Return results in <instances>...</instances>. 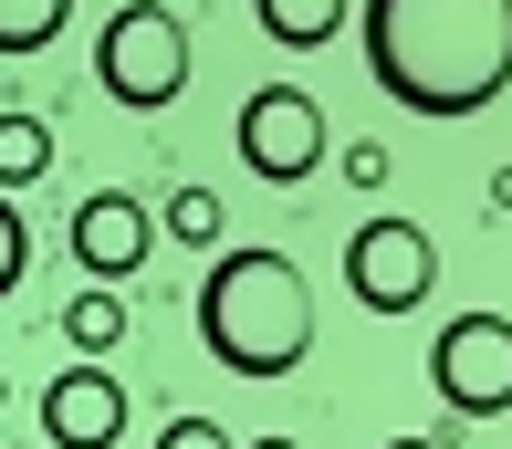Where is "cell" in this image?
Masks as SVG:
<instances>
[{"instance_id":"obj_1","label":"cell","mask_w":512,"mask_h":449,"mask_svg":"<svg viewBox=\"0 0 512 449\" xmlns=\"http://www.w3.org/2000/svg\"><path fill=\"white\" fill-rule=\"evenodd\" d=\"M356 42L408 115H481L512 94V0H366Z\"/></svg>"},{"instance_id":"obj_2","label":"cell","mask_w":512,"mask_h":449,"mask_svg":"<svg viewBox=\"0 0 512 449\" xmlns=\"http://www.w3.org/2000/svg\"><path fill=\"white\" fill-rule=\"evenodd\" d=\"M199 335H209V356H220L230 376H293L314 356V282L293 251H272V241H241V251H220L199 282Z\"/></svg>"},{"instance_id":"obj_3","label":"cell","mask_w":512,"mask_h":449,"mask_svg":"<svg viewBox=\"0 0 512 449\" xmlns=\"http://www.w3.org/2000/svg\"><path fill=\"white\" fill-rule=\"evenodd\" d=\"M95 74L115 105H136V115H157V105H178L189 94V21L178 11H157V0H126V11L105 21V42H95Z\"/></svg>"},{"instance_id":"obj_4","label":"cell","mask_w":512,"mask_h":449,"mask_svg":"<svg viewBox=\"0 0 512 449\" xmlns=\"http://www.w3.org/2000/svg\"><path fill=\"white\" fill-rule=\"evenodd\" d=\"M345 293L366 303V314H418V303L439 293V241L418 220H366L345 230Z\"/></svg>"},{"instance_id":"obj_5","label":"cell","mask_w":512,"mask_h":449,"mask_svg":"<svg viewBox=\"0 0 512 449\" xmlns=\"http://www.w3.org/2000/svg\"><path fill=\"white\" fill-rule=\"evenodd\" d=\"M241 168L272 178V188H304L324 168V105L304 84H251V105H241Z\"/></svg>"},{"instance_id":"obj_6","label":"cell","mask_w":512,"mask_h":449,"mask_svg":"<svg viewBox=\"0 0 512 449\" xmlns=\"http://www.w3.org/2000/svg\"><path fill=\"white\" fill-rule=\"evenodd\" d=\"M429 387L450 397L460 418H502V408H512V314H460V324H439Z\"/></svg>"},{"instance_id":"obj_7","label":"cell","mask_w":512,"mask_h":449,"mask_svg":"<svg viewBox=\"0 0 512 449\" xmlns=\"http://www.w3.org/2000/svg\"><path fill=\"white\" fill-rule=\"evenodd\" d=\"M147 241H157V220H147V199H126V188H95V199L74 209V262L105 282H126V272H147Z\"/></svg>"},{"instance_id":"obj_8","label":"cell","mask_w":512,"mask_h":449,"mask_svg":"<svg viewBox=\"0 0 512 449\" xmlns=\"http://www.w3.org/2000/svg\"><path fill=\"white\" fill-rule=\"evenodd\" d=\"M42 439L53 449H115L126 439V387H115L105 366H63L53 387H42Z\"/></svg>"},{"instance_id":"obj_9","label":"cell","mask_w":512,"mask_h":449,"mask_svg":"<svg viewBox=\"0 0 512 449\" xmlns=\"http://www.w3.org/2000/svg\"><path fill=\"white\" fill-rule=\"evenodd\" d=\"M251 11H262V32L283 42V53H314V42L345 32V0H251Z\"/></svg>"},{"instance_id":"obj_10","label":"cell","mask_w":512,"mask_h":449,"mask_svg":"<svg viewBox=\"0 0 512 449\" xmlns=\"http://www.w3.org/2000/svg\"><path fill=\"white\" fill-rule=\"evenodd\" d=\"M63 21H74V0H0V53H53L63 42Z\"/></svg>"},{"instance_id":"obj_11","label":"cell","mask_w":512,"mask_h":449,"mask_svg":"<svg viewBox=\"0 0 512 449\" xmlns=\"http://www.w3.org/2000/svg\"><path fill=\"white\" fill-rule=\"evenodd\" d=\"M42 168H53V126H42V115H0V199L32 188Z\"/></svg>"},{"instance_id":"obj_12","label":"cell","mask_w":512,"mask_h":449,"mask_svg":"<svg viewBox=\"0 0 512 449\" xmlns=\"http://www.w3.org/2000/svg\"><path fill=\"white\" fill-rule=\"evenodd\" d=\"M63 335H74L84 356H115V345H126V303L95 282V293H74V303H63Z\"/></svg>"},{"instance_id":"obj_13","label":"cell","mask_w":512,"mask_h":449,"mask_svg":"<svg viewBox=\"0 0 512 449\" xmlns=\"http://www.w3.org/2000/svg\"><path fill=\"white\" fill-rule=\"evenodd\" d=\"M157 230L189 241V251H220V199H209V188H178V199L157 209Z\"/></svg>"},{"instance_id":"obj_14","label":"cell","mask_w":512,"mask_h":449,"mask_svg":"<svg viewBox=\"0 0 512 449\" xmlns=\"http://www.w3.org/2000/svg\"><path fill=\"white\" fill-rule=\"evenodd\" d=\"M21 272H32V230H21V209L0 199V303L21 293Z\"/></svg>"},{"instance_id":"obj_15","label":"cell","mask_w":512,"mask_h":449,"mask_svg":"<svg viewBox=\"0 0 512 449\" xmlns=\"http://www.w3.org/2000/svg\"><path fill=\"white\" fill-rule=\"evenodd\" d=\"M157 449H230V429H209V418H168Z\"/></svg>"},{"instance_id":"obj_16","label":"cell","mask_w":512,"mask_h":449,"mask_svg":"<svg viewBox=\"0 0 512 449\" xmlns=\"http://www.w3.org/2000/svg\"><path fill=\"white\" fill-rule=\"evenodd\" d=\"M335 168H345V178H356V188H387V147H345V157H335Z\"/></svg>"},{"instance_id":"obj_17","label":"cell","mask_w":512,"mask_h":449,"mask_svg":"<svg viewBox=\"0 0 512 449\" xmlns=\"http://www.w3.org/2000/svg\"><path fill=\"white\" fill-rule=\"evenodd\" d=\"M492 209H512V168H492Z\"/></svg>"},{"instance_id":"obj_18","label":"cell","mask_w":512,"mask_h":449,"mask_svg":"<svg viewBox=\"0 0 512 449\" xmlns=\"http://www.w3.org/2000/svg\"><path fill=\"white\" fill-rule=\"evenodd\" d=\"M241 449H304V439H241Z\"/></svg>"},{"instance_id":"obj_19","label":"cell","mask_w":512,"mask_h":449,"mask_svg":"<svg viewBox=\"0 0 512 449\" xmlns=\"http://www.w3.org/2000/svg\"><path fill=\"white\" fill-rule=\"evenodd\" d=\"M387 449H439V439H387Z\"/></svg>"}]
</instances>
